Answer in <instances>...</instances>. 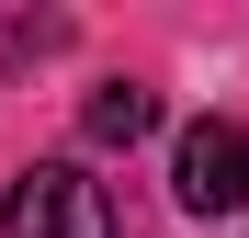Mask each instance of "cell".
<instances>
[{
    "label": "cell",
    "mask_w": 249,
    "mask_h": 238,
    "mask_svg": "<svg viewBox=\"0 0 249 238\" xmlns=\"http://www.w3.org/2000/svg\"><path fill=\"white\" fill-rule=\"evenodd\" d=\"M170 193H181V216H238V204H249V125H227V113L181 125Z\"/></svg>",
    "instance_id": "7a4b0ae2"
},
{
    "label": "cell",
    "mask_w": 249,
    "mask_h": 238,
    "mask_svg": "<svg viewBox=\"0 0 249 238\" xmlns=\"http://www.w3.org/2000/svg\"><path fill=\"white\" fill-rule=\"evenodd\" d=\"M0 238H113V204L79 159H34L0 193Z\"/></svg>",
    "instance_id": "6da1fadb"
},
{
    "label": "cell",
    "mask_w": 249,
    "mask_h": 238,
    "mask_svg": "<svg viewBox=\"0 0 249 238\" xmlns=\"http://www.w3.org/2000/svg\"><path fill=\"white\" fill-rule=\"evenodd\" d=\"M79 125H91V147H136L159 125V91H136V79H102L91 102H79Z\"/></svg>",
    "instance_id": "3957f363"
}]
</instances>
